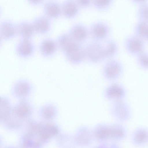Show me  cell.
<instances>
[{
	"label": "cell",
	"mask_w": 148,
	"mask_h": 148,
	"mask_svg": "<svg viewBox=\"0 0 148 148\" xmlns=\"http://www.w3.org/2000/svg\"><path fill=\"white\" fill-rule=\"evenodd\" d=\"M17 35L22 39L29 38L35 32L32 23L22 21L16 25Z\"/></svg>",
	"instance_id": "obj_17"
},
{
	"label": "cell",
	"mask_w": 148,
	"mask_h": 148,
	"mask_svg": "<svg viewBox=\"0 0 148 148\" xmlns=\"http://www.w3.org/2000/svg\"><path fill=\"white\" fill-rule=\"evenodd\" d=\"M145 40L136 35L127 37L124 45L126 52L133 56H137L145 51Z\"/></svg>",
	"instance_id": "obj_4"
},
{
	"label": "cell",
	"mask_w": 148,
	"mask_h": 148,
	"mask_svg": "<svg viewBox=\"0 0 148 148\" xmlns=\"http://www.w3.org/2000/svg\"><path fill=\"white\" fill-rule=\"evenodd\" d=\"M130 140L131 143L136 147L143 146L148 144V128L143 126L135 128L130 135Z\"/></svg>",
	"instance_id": "obj_8"
},
{
	"label": "cell",
	"mask_w": 148,
	"mask_h": 148,
	"mask_svg": "<svg viewBox=\"0 0 148 148\" xmlns=\"http://www.w3.org/2000/svg\"><path fill=\"white\" fill-rule=\"evenodd\" d=\"M136 56L138 66L142 69L148 70V52L145 51Z\"/></svg>",
	"instance_id": "obj_21"
},
{
	"label": "cell",
	"mask_w": 148,
	"mask_h": 148,
	"mask_svg": "<svg viewBox=\"0 0 148 148\" xmlns=\"http://www.w3.org/2000/svg\"><path fill=\"white\" fill-rule=\"evenodd\" d=\"M32 24L35 32L39 34L47 33L51 28L50 19L45 16L37 17L34 19Z\"/></svg>",
	"instance_id": "obj_14"
},
{
	"label": "cell",
	"mask_w": 148,
	"mask_h": 148,
	"mask_svg": "<svg viewBox=\"0 0 148 148\" xmlns=\"http://www.w3.org/2000/svg\"><path fill=\"white\" fill-rule=\"evenodd\" d=\"M34 45L28 39H22L16 45V50L20 57L26 58L31 56L34 51Z\"/></svg>",
	"instance_id": "obj_13"
},
{
	"label": "cell",
	"mask_w": 148,
	"mask_h": 148,
	"mask_svg": "<svg viewBox=\"0 0 148 148\" xmlns=\"http://www.w3.org/2000/svg\"><path fill=\"white\" fill-rule=\"evenodd\" d=\"M89 31L91 37L95 41H99L108 37L110 30L107 23L102 21H97L92 24Z\"/></svg>",
	"instance_id": "obj_7"
},
{
	"label": "cell",
	"mask_w": 148,
	"mask_h": 148,
	"mask_svg": "<svg viewBox=\"0 0 148 148\" xmlns=\"http://www.w3.org/2000/svg\"><path fill=\"white\" fill-rule=\"evenodd\" d=\"M127 91L124 87L121 84H114L106 89L105 94L108 98L115 101L124 100L127 95Z\"/></svg>",
	"instance_id": "obj_11"
},
{
	"label": "cell",
	"mask_w": 148,
	"mask_h": 148,
	"mask_svg": "<svg viewBox=\"0 0 148 148\" xmlns=\"http://www.w3.org/2000/svg\"><path fill=\"white\" fill-rule=\"evenodd\" d=\"M90 139V136L87 132L85 131L79 132L76 137V141L79 143L85 144L88 143Z\"/></svg>",
	"instance_id": "obj_24"
},
{
	"label": "cell",
	"mask_w": 148,
	"mask_h": 148,
	"mask_svg": "<svg viewBox=\"0 0 148 148\" xmlns=\"http://www.w3.org/2000/svg\"><path fill=\"white\" fill-rule=\"evenodd\" d=\"M147 29L144 39L148 42V27Z\"/></svg>",
	"instance_id": "obj_27"
},
{
	"label": "cell",
	"mask_w": 148,
	"mask_h": 148,
	"mask_svg": "<svg viewBox=\"0 0 148 148\" xmlns=\"http://www.w3.org/2000/svg\"><path fill=\"white\" fill-rule=\"evenodd\" d=\"M85 60L92 63H99L105 58L104 45L95 41L88 43L84 47Z\"/></svg>",
	"instance_id": "obj_3"
},
{
	"label": "cell",
	"mask_w": 148,
	"mask_h": 148,
	"mask_svg": "<svg viewBox=\"0 0 148 148\" xmlns=\"http://www.w3.org/2000/svg\"><path fill=\"white\" fill-rule=\"evenodd\" d=\"M68 33L73 39L81 43L86 41L89 35V30L84 25L80 23L74 24Z\"/></svg>",
	"instance_id": "obj_9"
},
{
	"label": "cell",
	"mask_w": 148,
	"mask_h": 148,
	"mask_svg": "<svg viewBox=\"0 0 148 148\" xmlns=\"http://www.w3.org/2000/svg\"><path fill=\"white\" fill-rule=\"evenodd\" d=\"M55 114V108L52 106H45L42 110V116L44 119L46 120L51 119L53 118Z\"/></svg>",
	"instance_id": "obj_23"
},
{
	"label": "cell",
	"mask_w": 148,
	"mask_h": 148,
	"mask_svg": "<svg viewBox=\"0 0 148 148\" xmlns=\"http://www.w3.org/2000/svg\"><path fill=\"white\" fill-rule=\"evenodd\" d=\"M58 132V127L52 123H31L23 135V146L33 147L42 145Z\"/></svg>",
	"instance_id": "obj_1"
},
{
	"label": "cell",
	"mask_w": 148,
	"mask_h": 148,
	"mask_svg": "<svg viewBox=\"0 0 148 148\" xmlns=\"http://www.w3.org/2000/svg\"><path fill=\"white\" fill-rule=\"evenodd\" d=\"M93 0H76L81 8H88L92 5Z\"/></svg>",
	"instance_id": "obj_25"
},
{
	"label": "cell",
	"mask_w": 148,
	"mask_h": 148,
	"mask_svg": "<svg viewBox=\"0 0 148 148\" xmlns=\"http://www.w3.org/2000/svg\"><path fill=\"white\" fill-rule=\"evenodd\" d=\"M119 50L118 43L115 41L111 40L107 41L104 45V51L105 58L115 56Z\"/></svg>",
	"instance_id": "obj_20"
},
{
	"label": "cell",
	"mask_w": 148,
	"mask_h": 148,
	"mask_svg": "<svg viewBox=\"0 0 148 148\" xmlns=\"http://www.w3.org/2000/svg\"><path fill=\"white\" fill-rule=\"evenodd\" d=\"M113 0H93L92 5L99 10H105L111 6Z\"/></svg>",
	"instance_id": "obj_22"
},
{
	"label": "cell",
	"mask_w": 148,
	"mask_h": 148,
	"mask_svg": "<svg viewBox=\"0 0 148 148\" xmlns=\"http://www.w3.org/2000/svg\"><path fill=\"white\" fill-rule=\"evenodd\" d=\"M112 112L116 119L122 122H129L132 117L131 108L124 100L115 101Z\"/></svg>",
	"instance_id": "obj_5"
},
{
	"label": "cell",
	"mask_w": 148,
	"mask_h": 148,
	"mask_svg": "<svg viewBox=\"0 0 148 148\" xmlns=\"http://www.w3.org/2000/svg\"><path fill=\"white\" fill-rule=\"evenodd\" d=\"M31 90V86L27 81L21 80L16 82L13 87V92L19 97H24L29 93Z\"/></svg>",
	"instance_id": "obj_19"
},
{
	"label": "cell",
	"mask_w": 148,
	"mask_h": 148,
	"mask_svg": "<svg viewBox=\"0 0 148 148\" xmlns=\"http://www.w3.org/2000/svg\"><path fill=\"white\" fill-rule=\"evenodd\" d=\"M62 15L69 19H72L79 14L81 8L76 0H65L61 5Z\"/></svg>",
	"instance_id": "obj_10"
},
{
	"label": "cell",
	"mask_w": 148,
	"mask_h": 148,
	"mask_svg": "<svg viewBox=\"0 0 148 148\" xmlns=\"http://www.w3.org/2000/svg\"><path fill=\"white\" fill-rule=\"evenodd\" d=\"M16 35H17L16 25L9 21H5L2 22L0 27L1 39L8 40Z\"/></svg>",
	"instance_id": "obj_15"
},
{
	"label": "cell",
	"mask_w": 148,
	"mask_h": 148,
	"mask_svg": "<svg viewBox=\"0 0 148 148\" xmlns=\"http://www.w3.org/2000/svg\"><path fill=\"white\" fill-rule=\"evenodd\" d=\"M30 4L33 5H38L41 3L44 0H27Z\"/></svg>",
	"instance_id": "obj_26"
},
{
	"label": "cell",
	"mask_w": 148,
	"mask_h": 148,
	"mask_svg": "<svg viewBox=\"0 0 148 148\" xmlns=\"http://www.w3.org/2000/svg\"><path fill=\"white\" fill-rule=\"evenodd\" d=\"M96 138L99 140L111 139L117 141L125 140L129 136L127 128L121 124H116L111 126L101 125L97 127L94 132Z\"/></svg>",
	"instance_id": "obj_2"
},
{
	"label": "cell",
	"mask_w": 148,
	"mask_h": 148,
	"mask_svg": "<svg viewBox=\"0 0 148 148\" xmlns=\"http://www.w3.org/2000/svg\"><path fill=\"white\" fill-rule=\"evenodd\" d=\"M123 71L122 64L116 60H110L106 62L102 68L103 76L106 79L112 80L119 78Z\"/></svg>",
	"instance_id": "obj_6"
},
{
	"label": "cell",
	"mask_w": 148,
	"mask_h": 148,
	"mask_svg": "<svg viewBox=\"0 0 148 148\" xmlns=\"http://www.w3.org/2000/svg\"><path fill=\"white\" fill-rule=\"evenodd\" d=\"M12 111L13 115L16 118L24 119L31 116L32 109L29 104L23 101L17 104Z\"/></svg>",
	"instance_id": "obj_18"
},
{
	"label": "cell",
	"mask_w": 148,
	"mask_h": 148,
	"mask_svg": "<svg viewBox=\"0 0 148 148\" xmlns=\"http://www.w3.org/2000/svg\"><path fill=\"white\" fill-rule=\"evenodd\" d=\"M58 47L57 42L53 39L47 38L41 42L40 46V50L42 55L45 57H49L55 53Z\"/></svg>",
	"instance_id": "obj_16"
},
{
	"label": "cell",
	"mask_w": 148,
	"mask_h": 148,
	"mask_svg": "<svg viewBox=\"0 0 148 148\" xmlns=\"http://www.w3.org/2000/svg\"><path fill=\"white\" fill-rule=\"evenodd\" d=\"M43 10L45 16L50 19L58 18L62 15L61 5L55 1L46 2Z\"/></svg>",
	"instance_id": "obj_12"
}]
</instances>
